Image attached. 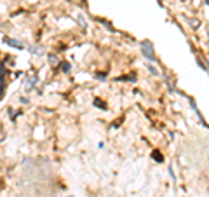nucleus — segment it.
<instances>
[{
	"instance_id": "nucleus-8",
	"label": "nucleus",
	"mask_w": 209,
	"mask_h": 197,
	"mask_svg": "<svg viewBox=\"0 0 209 197\" xmlns=\"http://www.w3.org/2000/svg\"><path fill=\"white\" fill-rule=\"evenodd\" d=\"M94 105L99 106V108H106V105H104L103 101H99V100H96V101H94Z\"/></svg>"
},
{
	"instance_id": "nucleus-10",
	"label": "nucleus",
	"mask_w": 209,
	"mask_h": 197,
	"mask_svg": "<svg viewBox=\"0 0 209 197\" xmlns=\"http://www.w3.org/2000/svg\"><path fill=\"white\" fill-rule=\"evenodd\" d=\"M49 63H52V65H56L58 61H56V58H54V56H49Z\"/></svg>"
},
{
	"instance_id": "nucleus-2",
	"label": "nucleus",
	"mask_w": 209,
	"mask_h": 197,
	"mask_svg": "<svg viewBox=\"0 0 209 197\" xmlns=\"http://www.w3.org/2000/svg\"><path fill=\"white\" fill-rule=\"evenodd\" d=\"M4 42L7 44V45H11V47H14V49H23L25 45L19 42V40H16V39H11V37H4Z\"/></svg>"
},
{
	"instance_id": "nucleus-1",
	"label": "nucleus",
	"mask_w": 209,
	"mask_h": 197,
	"mask_svg": "<svg viewBox=\"0 0 209 197\" xmlns=\"http://www.w3.org/2000/svg\"><path fill=\"white\" fill-rule=\"evenodd\" d=\"M141 53L143 56L148 59V61H155V53H153V45H152V42H141Z\"/></svg>"
},
{
	"instance_id": "nucleus-3",
	"label": "nucleus",
	"mask_w": 209,
	"mask_h": 197,
	"mask_svg": "<svg viewBox=\"0 0 209 197\" xmlns=\"http://www.w3.org/2000/svg\"><path fill=\"white\" fill-rule=\"evenodd\" d=\"M152 159H153V160H157V162H162V160H164V157H162V154H160L159 150H155V152L152 154Z\"/></svg>"
},
{
	"instance_id": "nucleus-4",
	"label": "nucleus",
	"mask_w": 209,
	"mask_h": 197,
	"mask_svg": "<svg viewBox=\"0 0 209 197\" xmlns=\"http://www.w3.org/2000/svg\"><path fill=\"white\" fill-rule=\"evenodd\" d=\"M37 77H33V79L30 80V84H28V86H26V89H28V91H31V89H33V87H35V86H33V84H37Z\"/></svg>"
},
{
	"instance_id": "nucleus-6",
	"label": "nucleus",
	"mask_w": 209,
	"mask_h": 197,
	"mask_svg": "<svg viewBox=\"0 0 209 197\" xmlns=\"http://www.w3.org/2000/svg\"><path fill=\"white\" fill-rule=\"evenodd\" d=\"M30 53H31V54H39V53H40V47H35V45H30Z\"/></svg>"
},
{
	"instance_id": "nucleus-5",
	"label": "nucleus",
	"mask_w": 209,
	"mask_h": 197,
	"mask_svg": "<svg viewBox=\"0 0 209 197\" xmlns=\"http://www.w3.org/2000/svg\"><path fill=\"white\" fill-rule=\"evenodd\" d=\"M59 68H61L65 73H68V72H70V63H61V65H59Z\"/></svg>"
},
{
	"instance_id": "nucleus-11",
	"label": "nucleus",
	"mask_w": 209,
	"mask_h": 197,
	"mask_svg": "<svg viewBox=\"0 0 209 197\" xmlns=\"http://www.w3.org/2000/svg\"><path fill=\"white\" fill-rule=\"evenodd\" d=\"M68 197H72V196H68Z\"/></svg>"
},
{
	"instance_id": "nucleus-9",
	"label": "nucleus",
	"mask_w": 209,
	"mask_h": 197,
	"mask_svg": "<svg viewBox=\"0 0 209 197\" xmlns=\"http://www.w3.org/2000/svg\"><path fill=\"white\" fill-rule=\"evenodd\" d=\"M96 79L104 80V79H106V73H96Z\"/></svg>"
},
{
	"instance_id": "nucleus-7",
	"label": "nucleus",
	"mask_w": 209,
	"mask_h": 197,
	"mask_svg": "<svg viewBox=\"0 0 209 197\" xmlns=\"http://www.w3.org/2000/svg\"><path fill=\"white\" fill-rule=\"evenodd\" d=\"M148 70H150V73H152V75H159V72L155 70V66H153V65H148Z\"/></svg>"
}]
</instances>
